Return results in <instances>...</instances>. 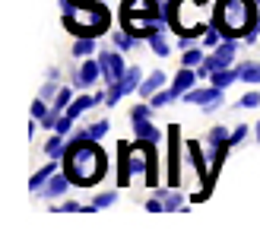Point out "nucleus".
I'll use <instances>...</instances> for the list:
<instances>
[{
	"label": "nucleus",
	"mask_w": 260,
	"mask_h": 238,
	"mask_svg": "<svg viewBox=\"0 0 260 238\" xmlns=\"http://www.w3.org/2000/svg\"><path fill=\"white\" fill-rule=\"evenodd\" d=\"M89 108H95V96H89V92H80V96H73V102L67 105V111L63 114H70L73 121L80 117L83 111H89Z\"/></svg>",
	"instance_id": "16"
},
{
	"label": "nucleus",
	"mask_w": 260,
	"mask_h": 238,
	"mask_svg": "<svg viewBox=\"0 0 260 238\" xmlns=\"http://www.w3.org/2000/svg\"><path fill=\"white\" fill-rule=\"evenodd\" d=\"M165 10H168V25L178 35L203 38L206 25L213 22V10L206 0H165Z\"/></svg>",
	"instance_id": "4"
},
{
	"label": "nucleus",
	"mask_w": 260,
	"mask_h": 238,
	"mask_svg": "<svg viewBox=\"0 0 260 238\" xmlns=\"http://www.w3.org/2000/svg\"><path fill=\"white\" fill-rule=\"evenodd\" d=\"M54 213H83V203H76V200H63L54 206Z\"/></svg>",
	"instance_id": "38"
},
{
	"label": "nucleus",
	"mask_w": 260,
	"mask_h": 238,
	"mask_svg": "<svg viewBox=\"0 0 260 238\" xmlns=\"http://www.w3.org/2000/svg\"><path fill=\"white\" fill-rule=\"evenodd\" d=\"M51 111V105H48V99H42V96H38L35 102H32V117H38V121H42V117Z\"/></svg>",
	"instance_id": "35"
},
{
	"label": "nucleus",
	"mask_w": 260,
	"mask_h": 238,
	"mask_svg": "<svg viewBox=\"0 0 260 238\" xmlns=\"http://www.w3.org/2000/svg\"><path fill=\"white\" fill-rule=\"evenodd\" d=\"M130 124H134V137H137V140L162 143V134H159V127L152 124V117H149V121H130Z\"/></svg>",
	"instance_id": "17"
},
{
	"label": "nucleus",
	"mask_w": 260,
	"mask_h": 238,
	"mask_svg": "<svg viewBox=\"0 0 260 238\" xmlns=\"http://www.w3.org/2000/svg\"><path fill=\"white\" fill-rule=\"evenodd\" d=\"M149 102L155 105V108H165V105H172V102H178V99H175L172 86H165V89H159V92H155V96H149Z\"/></svg>",
	"instance_id": "29"
},
{
	"label": "nucleus",
	"mask_w": 260,
	"mask_h": 238,
	"mask_svg": "<svg viewBox=\"0 0 260 238\" xmlns=\"http://www.w3.org/2000/svg\"><path fill=\"white\" fill-rule=\"evenodd\" d=\"M222 92L225 89H219V86H193L190 92H184L178 102H184V105H200L203 111H216L219 105H222Z\"/></svg>",
	"instance_id": "7"
},
{
	"label": "nucleus",
	"mask_w": 260,
	"mask_h": 238,
	"mask_svg": "<svg viewBox=\"0 0 260 238\" xmlns=\"http://www.w3.org/2000/svg\"><path fill=\"white\" fill-rule=\"evenodd\" d=\"M168 86V76L162 73V70H152L149 76H143V83H140V96L143 99H149V96H155V92H159V89H165Z\"/></svg>",
	"instance_id": "14"
},
{
	"label": "nucleus",
	"mask_w": 260,
	"mask_h": 238,
	"mask_svg": "<svg viewBox=\"0 0 260 238\" xmlns=\"http://www.w3.org/2000/svg\"><path fill=\"white\" fill-rule=\"evenodd\" d=\"M60 16L73 38H99L111 29V13L102 0H60Z\"/></svg>",
	"instance_id": "2"
},
{
	"label": "nucleus",
	"mask_w": 260,
	"mask_h": 238,
	"mask_svg": "<svg viewBox=\"0 0 260 238\" xmlns=\"http://www.w3.org/2000/svg\"><path fill=\"white\" fill-rule=\"evenodd\" d=\"M229 137H232V130H225L222 124H216L210 134H206V146L216 150V146H222V143H229Z\"/></svg>",
	"instance_id": "25"
},
{
	"label": "nucleus",
	"mask_w": 260,
	"mask_h": 238,
	"mask_svg": "<svg viewBox=\"0 0 260 238\" xmlns=\"http://www.w3.org/2000/svg\"><path fill=\"white\" fill-rule=\"evenodd\" d=\"M130 178H134V168H130V143L121 140L118 143V188H127Z\"/></svg>",
	"instance_id": "12"
},
{
	"label": "nucleus",
	"mask_w": 260,
	"mask_h": 238,
	"mask_svg": "<svg viewBox=\"0 0 260 238\" xmlns=\"http://www.w3.org/2000/svg\"><path fill=\"white\" fill-rule=\"evenodd\" d=\"M213 25H219L222 38H244L260 29V4L257 0H216Z\"/></svg>",
	"instance_id": "3"
},
{
	"label": "nucleus",
	"mask_w": 260,
	"mask_h": 238,
	"mask_svg": "<svg viewBox=\"0 0 260 238\" xmlns=\"http://www.w3.org/2000/svg\"><path fill=\"white\" fill-rule=\"evenodd\" d=\"M70 188H73V181H70V175H67V171L60 168V171H54V175H51V181H48V184H45V188L38 191V194H42L45 200H60V197L67 194Z\"/></svg>",
	"instance_id": "10"
},
{
	"label": "nucleus",
	"mask_w": 260,
	"mask_h": 238,
	"mask_svg": "<svg viewBox=\"0 0 260 238\" xmlns=\"http://www.w3.org/2000/svg\"><path fill=\"white\" fill-rule=\"evenodd\" d=\"M60 162H63L60 168L70 175L73 188H92L108 171V159L102 153L99 140H86V137H70Z\"/></svg>",
	"instance_id": "1"
},
{
	"label": "nucleus",
	"mask_w": 260,
	"mask_h": 238,
	"mask_svg": "<svg viewBox=\"0 0 260 238\" xmlns=\"http://www.w3.org/2000/svg\"><path fill=\"white\" fill-rule=\"evenodd\" d=\"M70 130H73V117H70V114H60L57 124H54V134H63V137H67Z\"/></svg>",
	"instance_id": "36"
},
{
	"label": "nucleus",
	"mask_w": 260,
	"mask_h": 238,
	"mask_svg": "<svg viewBox=\"0 0 260 238\" xmlns=\"http://www.w3.org/2000/svg\"><path fill=\"white\" fill-rule=\"evenodd\" d=\"M254 137H257V143H260V124H257V127H254Z\"/></svg>",
	"instance_id": "40"
},
{
	"label": "nucleus",
	"mask_w": 260,
	"mask_h": 238,
	"mask_svg": "<svg viewBox=\"0 0 260 238\" xmlns=\"http://www.w3.org/2000/svg\"><path fill=\"white\" fill-rule=\"evenodd\" d=\"M152 111H155L152 102H140V105H134V108H130V121H149Z\"/></svg>",
	"instance_id": "27"
},
{
	"label": "nucleus",
	"mask_w": 260,
	"mask_h": 238,
	"mask_svg": "<svg viewBox=\"0 0 260 238\" xmlns=\"http://www.w3.org/2000/svg\"><path fill=\"white\" fill-rule=\"evenodd\" d=\"M235 108H260V92H257V89L244 92V96L235 102Z\"/></svg>",
	"instance_id": "32"
},
{
	"label": "nucleus",
	"mask_w": 260,
	"mask_h": 238,
	"mask_svg": "<svg viewBox=\"0 0 260 238\" xmlns=\"http://www.w3.org/2000/svg\"><path fill=\"white\" fill-rule=\"evenodd\" d=\"M140 83H143V70L134 64V67H127V73L121 76V89H124V96H130L134 89H140Z\"/></svg>",
	"instance_id": "21"
},
{
	"label": "nucleus",
	"mask_w": 260,
	"mask_h": 238,
	"mask_svg": "<svg viewBox=\"0 0 260 238\" xmlns=\"http://www.w3.org/2000/svg\"><path fill=\"white\" fill-rule=\"evenodd\" d=\"M181 54H184V57H181V67H200V64H203V54H200V48H184V51H181Z\"/></svg>",
	"instance_id": "28"
},
{
	"label": "nucleus",
	"mask_w": 260,
	"mask_h": 238,
	"mask_svg": "<svg viewBox=\"0 0 260 238\" xmlns=\"http://www.w3.org/2000/svg\"><path fill=\"white\" fill-rule=\"evenodd\" d=\"M155 194L165 200V213H178V210H184V203H187V197L178 188H155Z\"/></svg>",
	"instance_id": "15"
},
{
	"label": "nucleus",
	"mask_w": 260,
	"mask_h": 238,
	"mask_svg": "<svg viewBox=\"0 0 260 238\" xmlns=\"http://www.w3.org/2000/svg\"><path fill=\"white\" fill-rule=\"evenodd\" d=\"M248 134H251V127H248V124H238L235 130H232L229 143H232V146H238V143H244V140H248Z\"/></svg>",
	"instance_id": "34"
},
{
	"label": "nucleus",
	"mask_w": 260,
	"mask_h": 238,
	"mask_svg": "<svg viewBox=\"0 0 260 238\" xmlns=\"http://www.w3.org/2000/svg\"><path fill=\"white\" fill-rule=\"evenodd\" d=\"M235 79H238V67H225V70H216V73L210 76V83L219 86V89H229Z\"/></svg>",
	"instance_id": "23"
},
{
	"label": "nucleus",
	"mask_w": 260,
	"mask_h": 238,
	"mask_svg": "<svg viewBox=\"0 0 260 238\" xmlns=\"http://www.w3.org/2000/svg\"><path fill=\"white\" fill-rule=\"evenodd\" d=\"M54 171H57V159H48V162L38 168V171H32V178H29V191L38 194V191H42L45 184L51 181V175H54Z\"/></svg>",
	"instance_id": "13"
},
{
	"label": "nucleus",
	"mask_w": 260,
	"mask_h": 238,
	"mask_svg": "<svg viewBox=\"0 0 260 238\" xmlns=\"http://www.w3.org/2000/svg\"><path fill=\"white\" fill-rule=\"evenodd\" d=\"M102 64H99V57H83V64H80V70H76V76H73V86L80 89V92H89L95 83H102Z\"/></svg>",
	"instance_id": "9"
},
{
	"label": "nucleus",
	"mask_w": 260,
	"mask_h": 238,
	"mask_svg": "<svg viewBox=\"0 0 260 238\" xmlns=\"http://www.w3.org/2000/svg\"><path fill=\"white\" fill-rule=\"evenodd\" d=\"M257 32H260V29H254V32H248V35H244V38H241V42H244V45H254V42H257Z\"/></svg>",
	"instance_id": "39"
},
{
	"label": "nucleus",
	"mask_w": 260,
	"mask_h": 238,
	"mask_svg": "<svg viewBox=\"0 0 260 238\" xmlns=\"http://www.w3.org/2000/svg\"><path fill=\"white\" fill-rule=\"evenodd\" d=\"M73 102V89L70 86H60V92H57V99H54V108H60V111H67V105Z\"/></svg>",
	"instance_id": "33"
},
{
	"label": "nucleus",
	"mask_w": 260,
	"mask_h": 238,
	"mask_svg": "<svg viewBox=\"0 0 260 238\" xmlns=\"http://www.w3.org/2000/svg\"><path fill=\"white\" fill-rule=\"evenodd\" d=\"M200 83V76H197V67H181L178 73H175V79L168 86H172V92H175V99H181L184 92H190L193 86Z\"/></svg>",
	"instance_id": "11"
},
{
	"label": "nucleus",
	"mask_w": 260,
	"mask_h": 238,
	"mask_svg": "<svg viewBox=\"0 0 260 238\" xmlns=\"http://www.w3.org/2000/svg\"><path fill=\"white\" fill-rule=\"evenodd\" d=\"M63 150H67V137H63V134H51L48 143H45V156L48 159H60Z\"/></svg>",
	"instance_id": "22"
},
{
	"label": "nucleus",
	"mask_w": 260,
	"mask_h": 238,
	"mask_svg": "<svg viewBox=\"0 0 260 238\" xmlns=\"http://www.w3.org/2000/svg\"><path fill=\"white\" fill-rule=\"evenodd\" d=\"M95 54V38H76L73 42V57H92Z\"/></svg>",
	"instance_id": "26"
},
{
	"label": "nucleus",
	"mask_w": 260,
	"mask_h": 238,
	"mask_svg": "<svg viewBox=\"0 0 260 238\" xmlns=\"http://www.w3.org/2000/svg\"><path fill=\"white\" fill-rule=\"evenodd\" d=\"M57 92H60V83H57V79H48L38 96H42V99H57Z\"/></svg>",
	"instance_id": "37"
},
{
	"label": "nucleus",
	"mask_w": 260,
	"mask_h": 238,
	"mask_svg": "<svg viewBox=\"0 0 260 238\" xmlns=\"http://www.w3.org/2000/svg\"><path fill=\"white\" fill-rule=\"evenodd\" d=\"M203 45L206 48H219V45H222V32H219V25H206V32H203Z\"/></svg>",
	"instance_id": "31"
},
{
	"label": "nucleus",
	"mask_w": 260,
	"mask_h": 238,
	"mask_svg": "<svg viewBox=\"0 0 260 238\" xmlns=\"http://www.w3.org/2000/svg\"><path fill=\"white\" fill-rule=\"evenodd\" d=\"M257 4H260V0H257Z\"/></svg>",
	"instance_id": "41"
},
{
	"label": "nucleus",
	"mask_w": 260,
	"mask_h": 238,
	"mask_svg": "<svg viewBox=\"0 0 260 238\" xmlns=\"http://www.w3.org/2000/svg\"><path fill=\"white\" fill-rule=\"evenodd\" d=\"M105 134H111V121L108 117H102V121H95V124H89V127H80L73 137H86V140H102Z\"/></svg>",
	"instance_id": "18"
},
{
	"label": "nucleus",
	"mask_w": 260,
	"mask_h": 238,
	"mask_svg": "<svg viewBox=\"0 0 260 238\" xmlns=\"http://www.w3.org/2000/svg\"><path fill=\"white\" fill-rule=\"evenodd\" d=\"M111 42H114V48H121V51H134L140 45V38L130 35L127 29H121V32H111Z\"/></svg>",
	"instance_id": "24"
},
{
	"label": "nucleus",
	"mask_w": 260,
	"mask_h": 238,
	"mask_svg": "<svg viewBox=\"0 0 260 238\" xmlns=\"http://www.w3.org/2000/svg\"><path fill=\"white\" fill-rule=\"evenodd\" d=\"M184 146H187V156H190V165L197 168V178H200V191L190 197V203H203L206 197L213 194V175H210V162H206V156H203V143H200V140H187Z\"/></svg>",
	"instance_id": "5"
},
{
	"label": "nucleus",
	"mask_w": 260,
	"mask_h": 238,
	"mask_svg": "<svg viewBox=\"0 0 260 238\" xmlns=\"http://www.w3.org/2000/svg\"><path fill=\"white\" fill-rule=\"evenodd\" d=\"M238 67V83H260V61H241Z\"/></svg>",
	"instance_id": "19"
},
{
	"label": "nucleus",
	"mask_w": 260,
	"mask_h": 238,
	"mask_svg": "<svg viewBox=\"0 0 260 238\" xmlns=\"http://www.w3.org/2000/svg\"><path fill=\"white\" fill-rule=\"evenodd\" d=\"M168 188H181V127L172 124L168 127V175H165Z\"/></svg>",
	"instance_id": "6"
},
{
	"label": "nucleus",
	"mask_w": 260,
	"mask_h": 238,
	"mask_svg": "<svg viewBox=\"0 0 260 238\" xmlns=\"http://www.w3.org/2000/svg\"><path fill=\"white\" fill-rule=\"evenodd\" d=\"M99 64H102V83L111 86V83H121V76L127 73V61L121 54V48H114V51H102L99 54Z\"/></svg>",
	"instance_id": "8"
},
{
	"label": "nucleus",
	"mask_w": 260,
	"mask_h": 238,
	"mask_svg": "<svg viewBox=\"0 0 260 238\" xmlns=\"http://www.w3.org/2000/svg\"><path fill=\"white\" fill-rule=\"evenodd\" d=\"M92 203H95V210H108V206L118 203V191H102L92 197Z\"/></svg>",
	"instance_id": "30"
},
{
	"label": "nucleus",
	"mask_w": 260,
	"mask_h": 238,
	"mask_svg": "<svg viewBox=\"0 0 260 238\" xmlns=\"http://www.w3.org/2000/svg\"><path fill=\"white\" fill-rule=\"evenodd\" d=\"M146 42H149V48H152L155 57H168V54H172V45H168V38H165V29H159L155 35H149Z\"/></svg>",
	"instance_id": "20"
}]
</instances>
